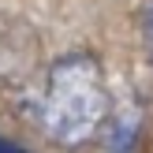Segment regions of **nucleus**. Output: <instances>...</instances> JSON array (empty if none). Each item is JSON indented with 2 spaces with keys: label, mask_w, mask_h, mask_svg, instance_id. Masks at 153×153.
<instances>
[{
  "label": "nucleus",
  "mask_w": 153,
  "mask_h": 153,
  "mask_svg": "<svg viewBox=\"0 0 153 153\" xmlns=\"http://www.w3.org/2000/svg\"><path fill=\"white\" fill-rule=\"evenodd\" d=\"M112 112V97L105 86L101 64L90 52H64L52 60L45 86L34 101V120L56 146L79 149L94 134H101Z\"/></svg>",
  "instance_id": "1"
},
{
  "label": "nucleus",
  "mask_w": 153,
  "mask_h": 153,
  "mask_svg": "<svg viewBox=\"0 0 153 153\" xmlns=\"http://www.w3.org/2000/svg\"><path fill=\"white\" fill-rule=\"evenodd\" d=\"M142 37H146V45L153 41V0H146V7H142Z\"/></svg>",
  "instance_id": "2"
},
{
  "label": "nucleus",
  "mask_w": 153,
  "mask_h": 153,
  "mask_svg": "<svg viewBox=\"0 0 153 153\" xmlns=\"http://www.w3.org/2000/svg\"><path fill=\"white\" fill-rule=\"evenodd\" d=\"M0 153H26V149L15 146V142H7V138H0Z\"/></svg>",
  "instance_id": "3"
},
{
  "label": "nucleus",
  "mask_w": 153,
  "mask_h": 153,
  "mask_svg": "<svg viewBox=\"0 0 153 153\" xmlns=\"http://www.w3.org/2000/svg\"><path fill=\"white\" fill-rule=\"evenodd\" d=\"M149 60H153V41H149Z\"/></svg>",
  "instance_id": "4"
}]
</instances>
